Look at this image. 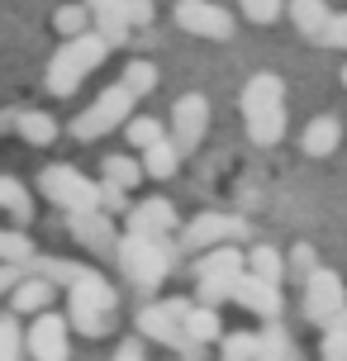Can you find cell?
<instances>
[{
	"instance_id": "83f0119b",
	"label": "cell",
	"mask_w": 347,
	"mask_h": 361,
	"mask_svg": "<svg viewBox=\"0 0 347 361\" xmlns=\"http://www.w3.org/2000/svg\"><path fill=\"white\" fill-rule=\"evenodd\" d=\"M124 133H128V143L138 147V152H143V147H152V143H162V138H166L157 119H128V124H124Z\"/></svg>"
},
{
	"instance_id": "8992f818",
	"label": "cell",
	"mask_w": 347,
	"mask_h": 361,
	"mask_svg": "<svg viewBox=\"0 0 347 361\" xmlns=\"http://www.w3.org/2000/svg\"><path fill=\"white\" fill-rule=\"evenodd\" d=\"M38 195H48L57 209H100V185L86 180L76 166H48L38 176Z\"/></svg>"
},
{
	"instance_id": "f546056e",
	"label": "cell",
	"mask_w": 347,
	"mask_h": 361,
	"mask_svg": "<svg viewBox=\"0 0 347 361\" xmlns=\"http://www.w3.org/2000/svg\"><path fill=\"white\" fill-rule=\"evenodd\" d=\"M281 10H291L286 0H243V15L252 19V24H276Z\"/></svg>"
},
{
	"instance_id": "e0dca14e",
	"label": "cell",
	"mask_w": 347,
	"mask_h": 361,
	"mask_svg": "<svg viewBox=\"0 0 347 361\" xmlns=\"http://www.w3.org/2000/svg\"><path fill=\"white\" fill-rule=\"evenodd\" d=\"M238 271H248V257L238 252V247H229V243L205 247V252L195 257V276H238Z\"/></svg>"
},
{
	"instance_id": "d4e9b609",
	"label": "cell",
	"mask_w": 347,
	"mask_h": 361,
	"mask_svg": "<svg viewBox=\"0 0 347 361\" xmlns=\"http://www.w3.org/2000/svg\"><path fill=\"white\" fill-rule=\"evenodd\" d=\"M238 276H243V271H238ZM238 276H195V295H200V305H214V309H219L224 300H233Z\"/></svg>"
},
{
	"instance_id": "d6986e66",
	"label": "cell",
	"mask_w": 347,
	"mask_h": 361,
	"mask_svg": "<svg viewBox=\"0 0 347 361\" xmlns=\"http://www.w3.org/2000/svg\"><path fill=\"white\" fill-rule=\"evenodd\" d=\"M15 133L34 147H48V143H57V119L43 114V109H24V114H15Z\"/></svg>"
},
{
	"instance_id": "603a6c76",
	"label": "cell",
	"mask_w": 347,
	"mask_h": 361,
	"mask_svg": "<svg viewBox=\"0 0 347 361\" xmlns=\"http://www.w3.org/2000/svg\"><path fill=\"white\" fill-rule=\"evenodd\" d=\"M143 176H147L143 162H138V157H124V152L100 162V180H114V185H124V190H133V185H138Z\"/></svg>"
},
{
	"instance_id": "9a60e30c",
	"label": "cell",
	"mask_w": 347,
	"mask_h": 361,
	"mask_svg": "<svg viewBox=\"0 0 347 361\" xmlns=\"http://www.w3.org/2000/svg\"><path fill=\"white\" fill-rule=\"evenodd\" d=\"M338 143H343V124H338V114H319V119H310L305 133H300L305 157H333Z\"/></svg>"
},
{
	"instance_id": "f1b7e54d",
	"label": "cell",
	"mask_w": 347,
	"mask_h": 361,
	"mask_svg": "<svg viewBox=\"0 0 347 361\" xmlns=\"http://www.w3.org/2000/svg\"><path fill=\"white\" fill-rule=\"evenodd\" d=\"M124 86L133 90V95H152V86H157V67H152V62H128L124 67Z\"/></svg>"
},
{
	"instance_id": "ba28073f",
	"label": "cell",
	"mask_w": 347,
	"mask_h": 361,
	"mask_svg": "<svg viewBox=\"0 0 347 361\" xmlns=\"http://www.w3.org/2000/svg\"><path fill=\"white\" fill-rule=\"evenodd\" d=\"M171 19H176V29L209 38V43H229L233 38V15L224 5H214V0H176Z\"/></svg>"
},
{
	"instance_id": "484cf974",
	"label": "cell",
	"mask_w": 347,
	"mask_h": 361,
	"mask_svg": "<svg viewBox=\"0 0 347 361\" xmlns=\"http://www.w3.org/2000/svg\"><path fill=\"white\" fill-rule=\"evenodd\" d=\"M91 15H95L91 5H62L53 15V24H57L62 38H72V34H86V29H91Z\"/></svg>"
},
{
	"instance_id": "5bb4252c",
	"label": "cell",
	"mask_w": 347,
	"mask_h": 361,
	"mask_svg": "<svg viewBox=\"0 0 347 361\" xmlns=\"http://www.w3.org/2000/svg\"><path fill=\"white\" fill-rule=\"evenodd\" d=\"M128 233H176V209L171 200H143L128 209Z\"/></svg>"
},
{
	"instance_id": "d590c367",
	"label": "cell",
	"mask_w": 347,
	"mask_h": 361,
	"mask_svg": "<svg viewBox=\"0 0 347 361\" xmlns=\"http://www.w3.org/2000/svg\"><path fill=\"white\" fill-rule=\"evenodd\" d=\"M314 271H319V267H314V247H305V243H300V247L291 252V276H295V281H310Z\"/></svg>"
},
{
	"instance_id": "5b68a950",
	"label": "cell",
	"mask_w": 347,
	"mask_h": 361,
	"mask_svg": "<svg viewBox=\"0 0 347 361\" xmlns=\"http://www.w3.org/2000/svg\"><path fill=\"white\" fill-rule=\"evenodd\" d=\"M133 100H138V95H133L124 81H119V86H110L91 109H81V114L72 119V138H76V143H95V138H105L110 128H119L124 119H133V114H128V109H133Z\"/></svg>"
},
{
	"instance_id": "cb8c5ba5",
	"label": "cell",
	"mask_w": 347,
	"mask_h": 361,
	"mask_svg": "<svg viewBox=\"0 0 347 361\" xmlns=\"http://www.w3.org/2000/svg\"><path fill=\"white\" fill-rule=\"evenodd\" d=\"M185 333H190L195 343H214V338H224L214 305H190V309H185Z\"/></svg>"
},
{
	"instance_id": "52a82bcc",
	"label": "cell",
	"mask_w": 347,
	"mask_h": 361,
	"mask_svg": "<svg viewBox=\"0 0 347 361\" xmlns=\"http://www.w3.org/2000/svg\"><path fill=\"white\" fill-rule=\"evenodd\" d=\"M347 314V286L338 271H314L305 281V319L319 328H333Z\"/></svg>"
},
{
	"instance_id": "7a4b0ae2",
	"label": "cell",
	"mask_w": 347,
	"mask_h": 361,
	"mask_svg": "<svg viewBox=\"0 0 347 361\" xmlns=\"http://www.w3.org/2000/svg\"><path fill=\"white\" fill-rule=\"evenodd\" d=\"M114 309H119V300L100 271H81L67 286V319L81 338H105L114 328Z\"/></svg>"
},
{
	"instance_id": "ffe728a7",
	"label": "cell",
	"mask_w": 347,
	"mask_h": 361,
	"mask_svg": "<svg viewBox=\"0 0 347 361\" xmlns=\"http://www.w3.org/2000/svg\"><path fill=\"white\" fill-rule=\"evenodd\" d=\"M291 19H295V29H300L305 38H319L324 29H329L333 10L324 5V0H291Z\"/></svg>"
},
{
	"instance_id": "4316f807",
	"label": "cell",
	"mask_w": 347,
	"mask_h": 361,
	"mask_svg": "<svg viewBox=\"0 0 347 361\" xmlns=\"http://www.w3.org/2000/svg\"><path fill=\"white\" fill-rule=\"evenodd\" d=\"M248 271H257V276H267V281H276V286H281L286 262H281V252H276V247H267V243H262V247H252V252H248Z\"/></svg>"
},
{
	"instance_id": "f35d334b",
	"label": "cell",
	"mask_w": 347,
	"mask_h": 361,
	"mask_svg": "<svg viewBox=\"0 0 347 361\" xmlns=\"http://www.w3.org/2000/svg\"><path fill=\"white\" fill-rule=\"evenodd\" d=\"M124 15L133 29H143V24H152V5L147 0H124Z\"/></svg>"
},
{
	"instance_id": "7bdbcfd3",
	"label": "cell",
	"mask_w": 347,
	"mask_h": 361,
	"mask_svg": "<svg viewBox=\"0 0 347 361\" xmlns=\"http://www.w3.org/2000/svg\"><path fill=\"white\" fill-rule=\"evenodd\" d=\"M343 86H347V67H343Z\"/></svg>"
},
{
	"instance_id": "60d3db41",
	"label": "cell",
	"mask_w": 347,
	"mask_h": 361,
	"mask_svg": "<svg viewBox=\"0 0 347 361\" xmlns=\"http://www.w3.org/2000/svg\"><path fill=\"white\" fill-rule=\"evenodd\" d=\"M114 357H119V361H138V357H143V343H138V338H124Z\"/></svg>"
},
{
	"instance_id": "ab89813d",
	"label": "cell",
	"mask_w": 347,
	"mask_h": 361,
	"mask_svg": "<svg viewBox=\"0 0 347 361\" xmlns=\"http://www.w3.org/2000/svg\"><path fill=\"white\" fill-rule=\"evenodd\" d=\"M19 281H24V276H19L15 262H0V300H5V295H10V290H15Z\"/></svg>"
},
{
	"instance_id": "3957f363",
	"label": "cell",
	"mask_w": 347,
	"mask_h": 361,
	"mask_svg": "<svg viewBox=\"0 0 347 361\" xmlns=\"http://www.w3.org/2000/svg\"><path fill=\"white\" fill-rule=\"evenodd\" d=\"M110 38L100 34V29H86V34H72L62 48H57V57H53V67H48V90L53 95H72L86 76L110 57Z\"/></svg>"
},
{
	"instance_id": "7402d4cb",
	"label": "cell",
	"mask_w": 347,
	"mask_h": 361,
	"mask_svg": "<svg viewBox=\"0 0 347 361\" xmlns=\"http://www.w3.org/2000/svg\"><path fill=\"white\" fill-rule=\"evenodd\" d=\"M219 347H224V357H229V361H262V357H267L262 333H224Z\"/></svg>"
},
{
	"instance_id": "44dd1931",
	"label": "cell",
	"mask_w": 347,
	"mask_h": 361,
	"mask_svg": "<svg viewBox=\"0 0 347 361\" xmlns=\"http://www.w3.org/2000/svg\"><path fill=\"white\" fill-rule=\"evenodd\" d=\"M29 352V328H19V314H0V361H15Z\"/></svg>"
},
{
	"instance_id": "1f68e13d",
	"label": "cell",
	"mask_w": 347,
	"mask_h": 361,
	"mask_svg": "<svg viewBox=\"0 0 347 361\" xmlns=\"http://www.w3.org/2000/svg\"><path fill=\"white\" fill-rule=\"evenodd\" d=\"M329 361H338V357H347V314L338 319L333 328H324V347H319Z\"/></svg>"
},
{
	"instance_id": "30bf717a",
	"label": "cell",
	"mask_w": 347,
	"mask_h": 361,
	"mask_svg": "<svg viewBox=\"0 0 347 361\" xmlns=\"http://www.w3.org/2000/svg\"><path fill=\"white\" fill-rule=\"evenodd\" d=\"M110 219L114 214L100 204V209H72V214H67V224H72V233H76V243H81V247L110 257V252H119V233H114Z\"/></svg>"
},
{
	"instance_id": "e575fe53",
	"label": "cell",
	"mask_w": 347,
	"mask_h": 361,
	"mask_svg": "<svg viewBox=\"0 0 347 361\" xmlns=\"http://www.w3.org/2000/svg\"><path fill=\"white\" fill-rule=\"evenodd\" d=\"M100 204H105L110 214H128V195H124V185H114V180H100Z\"/></svg>"
},
{
	"instance_id": "2e32d148",
	"label": "cell",
	"mask_w": 347,
	"mask_h": 361,
	"mask_svg": "<svg viewBox=\"0 0 347 361\" xmlns=\"http://www.w3.org/2000/svg\"><path fill=\"white\" fill-rule=\"evenodd\" d=\"M53 295H57V281H48V276H24L15 290H10V309L15 314H43V309L53 305Z\"/></svg>"
},
{
	"instance_id": "d6a6232c",
	"label": "cell",
	"mask_w": 347,
	"mask_h": 361,
	"mask_svg": "<svg viewBox=\"0 0 347 361\" xmlns=\"http://www.w3.org/2000/svg\"><path fill=\"white\" fill-rule=\"evenodd\" d=\"M34 247H29V238L19 233H0V262H29Z\"/></svg>"
},
{
	"instance_id": "4fadbf2b",
	"label": "cell",
	"mask_w": 347,
	"mask_h": 361,
	"mask_svg": "<svg viewBox=\"0 0 347 361\" xmlns=\"http://www.w3.org/2000/svg\"><path fill=\"white\" fill-rule=\"evenodd\" d=\"M243 233V224L229 214H200V219H190L185 224V233H181V247L185 252H205V247H219V243H229V238Z\"/></svg>"
},
{
	"instance_id": "277c9868",
	"label": "cell",
	"mask_w": 347,
	"mask_h": 361,
	"mask_svg": "<svg viewBox=\"0 0 347 361\" xmlns=\"http://www.w3.org/2000/svg\"><path fill=\"white\" fill-rule=\"evenodd\" d=\"M119 267L128 271V281L138 290H157L162 276L171 271V247H166L157 233H128L119 238Z\"/></svg>"
},
{
	"instance_id": "9c48e42d",
	"label": "cell",
	"mask_w": 347,
	"mask_h": 361,
	"mask_svg": "<svg viewBox=\"0 0 347 361\" xmlns=\"http://www.w3.org/2000/svg\"><path fill=\"white\" fill-rule=\"evenodd\" d=\"M205 128H209V100L205 95H181L176 105H171V138L181 152H195L205 143Z\"/></svg>"
},
{
	"instance_id": "7c38bea8",
	"label": "cell",
	"mask_w": 347,
	"mask_h": 361,
	"mask_svg": "<svg viewBox=\"0 0 347 361\" xmlns=\"http://www.w3.org/2000/svg\"><path fill=\"white\" fill-rule=\"evenodd\" d=\"M233 305H243L248 314H262V319H276V314H281V290H276V281H267V276L243 271L238 286H233Z\"/></svg>"
},
{
	"instance_id": "836d02e7",
	"label": "cell",
	"mask_w": 347,
	"mask_h": 361,
	"mask_svg": "<svg viewBox=\"0 0 347 361\" xmlns=\"http://www.w3.org/2000/svg\"><path fill=\"white\" fill-rule=\"evenodd\" d=\"M319 43H324V48H347V10H338V15L329 19V29L319 34Z\"/></svg>"
},
{
	"instance_id": "8d00e7d4",
	"label": "cell",
	"mask_w": 347,
	"mask_h": 361,
	"mask_svg": "<svg viewBox=\"0 0 347 361\" xmlns=\"http://www.w3.org/2000/svg\"><path fill=\"white\" fill-rule=\"evenodd\" d=\"M262 343H267V357H295L291 352V338H286V328H267V333H262Z\"/></svg>"
},
{
	"instance_id": "4dcf8cb0",
	"label": "cell",
	"mask_w": 347,
	"mask_h": 361,
	"mask_svg": "<svg viewBox=\"0 0 347 361\" xmlns=\"http://www.w3.org/2000/svg\"><path fill=\"white\" fill-rule=\"evenodd\" d=\"M0 204H5L19 224L29 219V200H24V185H19V180H0Z\"/></svg>"
},
{
	"instance_id": "ac0fdd59",
	"label": "cell",
	"mask_w": 347,
	"mask_h": 361,
	"mask_svg": "<svg viewBox=\"0 0 347 361\" xmlns=\"http://www.w3.org/2000/svg\"><path fill=\"white\" fill-rule=\"evenodd\" d=\"M181 147H176V138H162V143H152V147H143V171L152 180H171L176 176V166H181Z\"/></svg>"
},
{
	"instance_id": "8fae6325",
	"label": "cell",
	"mask_w": 347,
	"mask_h": 361,
	"mask_svg": "<svg viewBox=\"0 0 347 361\" xmlns=\"http://www.w3.org/2000/svg\"><path fill=\"white\" fill-rule=\"evenodd\" d=\"M72 352L67 347V319L62 314H34V324H29V357H38V361H62Z\"/></svg>"
},
{
	"instance_id": "74e56055",
	"label": "cell",
	"mask_w": 347,
	"mask_h": 361,
	"mask_svg": "<svg viewBox=\"0 0 347 361\" xmlns=\"http://www.w3.org/2000/svg\"><path fill=\"white\" fill-rule=\"evenodd\" d=\"M38 267H43V276H48V281H57V286H72L76 276L86 271V267H67V262H38Z\"/></svg>"
},
{
	"instance_id": "6da1fadb",
	"label": "cell",
	"mask_w": 347,
	"mask_h": 361,
	"mask_svg": "<svg viewBox=\"0 0 347 361\" xmlns=\"http://www.w3.org/2000/svg\"><path fill=\"white\" fill-rule=\"evenodd\" d=\"M243 119H248V138L257 147H276L286 138V86L281 76L262 72L243 90Z\"/></svg>"
},
{
	"instance_id": "b9f144b4",
	"label": "cell",
	"mask_w": 347,
	"mask_h": 361,
	"mask_svg": "<svg viewBox=\"0 0 347 361\" xmlns=\"http://www.w3.org/2000/svg\"><path fill=\"white\" fill-rule=\"evenodd\" d=\"M95 15H110V10H124V0H86Z\"/></svg>"
}]
</instances>
